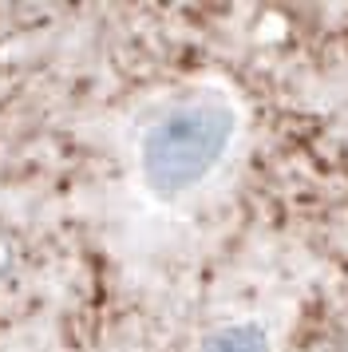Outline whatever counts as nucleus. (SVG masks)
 <instances>
[{
	"label": "nucleus",
	"mask_w": 348,
	"mask_h": 352,
	"mask_svg": "<svg viewBox=\"0 0 348 352\" xmlns=\"http://www.w3.org/2000/svg\"><path fill=\"white\" fill-rule=\"evenodd\" d=\"M234 107L221 96H190L158 115L139 139V178L162 198H186L214 175L234 143Z\"/></svg>",
	"instance_id": "nucleus-1"
},
{
	"label": "nucleus",
	"mask_w": 348,
	"mask_h": 352,
	"mask_svg": "<svg viewBox=\"0 0 348 352\" xmlns=\"http://www.w3.org/2000/svg\"><path fill=\"white\" fill-rule=\"evenodd\" d=\"M198 352H269V340L257 324L237 320V324H226L218 333H210Z\"/></svg>",
	"instance_id": "nucleus-2"
}]
</instances>
